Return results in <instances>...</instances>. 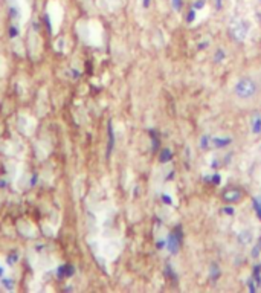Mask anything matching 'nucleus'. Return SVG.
I'll return each mask as SVG.
<instances>
[{
  "label": "nucleus",
  "mask_w": 261,
  "mask_h": 293,
  "mask_svg": "<svg viewBox=\"0 0 261 293\" xmlns=\"http://www.w3.org/2000/svg\"><path fill=\"white\" fill-rule=\"evenodd\" d=\"M19 28H17V25H9V28H8V36H9V38H16V37H19Z\"/></svg>",
  "instance_id": "6e6552de"
},
{
  "label": "nucleus",
  "mask_w": 261,
  "mask_h": 293,
  "mask_svg": "<svg viewBox=\"0 0 261 293\" xmlns=\"http://www.w3.org/2000/svg\"><path fill=\"white\" fill-rule=\"evenodd\" d=\"M17 261H19V254H17V252H11V254L6 256V264H8V266H14Z\"/></svg>",
  "instance_id": "423d86ee"
},
{
  "label": "nucleus",
  "mask_w": 261,
  "mask_h": 293,
  "mask_svg": "<svg viewBox=\"0 0 261 293\" xmlns=\"http://www.w3.org/2000/svg\"><path fill=\"white\" fill-rule=\"evenodd\" d=\"M249 29H251V23L246 20H237L235 23L231 25V32L235 40H244Z\"/></svg>",
  "instance_id": "f03ea898"
},
{
  "label": "nucleus",
  "mask_w": 261,
  "mask_h": 293,
  "mask_svg": "<svg viewBox=\"0 0 261 293\" xmlns=\"http://www.w3.org/2000/svg\"><path fill=\"white\" fill-rule=\"evenodd\" d=\"M8 13H9V18H11V20H16V18H19V16H20L17 6H11Z\"/></svg>",
  "instance_id": "1a4fd4ad"
},
{
  "label": "nucleus",
  "mask_w": 261,
  "mask_h": 293,
  "mask_svg": "<svg viewBox=\"0 0 261 293\" xmlns=\"http://www.w3.org/2000/svg\"><path fill=\"white\" fill-rule=\"evenodd\" d=\"M0 284H2V287L5 289V290H8V292H11V290H14V287H16V281H14V278H2L0 279Z\"/></svg>",
  "instance_id": "39448f33"
},
{
  "label": "nucleus",
  "mask_w": 261,
  "mask_h": 293,
  "mask_svg": "<svg viewBox=\"0 0 261 293\" xmlns=\"http://www.w3.org/2000/svg\"><path fill=\"white\" fill-rule=\"evenodd\" d=\"M109 138H110V141H109L107 156H110V153H112V150H113V145H115V136H113V131H112V126H110V124H109Z\"/></svg>",
  "instance_id": "0eeeda50"
},
{
  "label": "nucleus",
  "mask_w": 261,
  "mask_h": 293,
  "mask_svg": "<svg viewBox=\"0 0 261 293\" xmlns=\"http://www.w3.org/2000/svg\"><path fill=\"white\" fill-rule=\"evenodd\" d=\"M255 2H257V3H258L260 6H261V0H255Z\"/></svg>",
  "instance_id": "ddd939ff"
},
{
  "label": "nucleus",
  "mask_w": 261,
  "mask_h": 293,
  "mask_svg": "<svg viewBox=\"0 0 261 293\" xmlns=\"http://www.w3.org/2000/svg\"><path fill=\"white\" fill-rule=\"evenodd\" d=\"M74 274H75V270L69 264H63V266H60L58 269H56V276H58V278H69Z\"/></svg>",
  "instance_id": "20e7f679"
},
{
  "label": "nucleus",
  "mask_w": 261,
  "mask_h": 293,
  "mask_svg": "<svg viewBox=\"0 0 261 293\" xmlns=\"http://www.w3.org/2000/svg\"><path fill=\"white\" fill-rule=\"evenodd\" d=\"M44 21H46V26H48V29L51 31V20H49V16H48V14L44 16Z\"/></svg>",
  "instance_id": "9d476101"
},
{
  "label": "nucleus",
  "mask_w": 261,
  "mask_h": 293,
  "mask_svg": "<svg viewBox=\"0 0 261 293\" xmlns=\"http://www.w3.org/2000/svg\"><path fill=\"white\" fill-rule=\"evenodd\" d=\"M5 272H6V269H5L3 266H0V279H2V278L5 276Z\"/></svg>",
  "instance_id": "9b49d317"
},
{
  "label": "nucleus",
  "mask_w": 261,
  "mask_h": 293,
  "mask_svg": "<svg viewBox=\"0 0 261 293\" xmlns=\"http://www.w3.org/2000/svg\"><path fill=\"white\" fill-rule=\"evenodd\" d=\"M237 243L240 246H251L254 243V229H244L237 235Z\"/></svg>",
  "instance_id": "7ed1b4c3"
},
{
  "label": "nucleus",
  "mask_w": 261,
  "mask_h": 293,
  "mask_svg": "<svg viewBox=\"0 0 261 293\" xmlns=\"http://www.w3.org/2000/svg\"><path fill=\"white\" fill-rule=\"evenodd\" d=\"M150 5V0H144V6H149Z\"/></svg>",
  "instance_id": "f8f14e48"
},
{
  "label": "nucleus",
  "mask_w": 261,
  "mask_h": 293,
  "mask_svg": "<svg viewBox=\"0 0 261 293\" xmlns=\"http://www.w3.org/2000/svg\"><path fill=\"white\" fill-rule=\"evenodd\" d=\"M231 95L237 107L255 110L261 107V73H243L235 80Z\"/></svg>",
  "instance_id": "f257e3e1"
}]
</instances>
